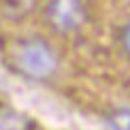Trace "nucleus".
Returning <instances> with one entry per match:
<instances>
[{"mask_svg": "<svg viewBox=\"0 0 130 130\" xmlns=\"http://www.w3.org/2000/svg\"><path fill=\"white\" fill-rule=\"evenodd\" d=\"M18 70L34 80H46L58 70V54L42 38H26L14 54Z\"/></svg>", "mask_w": 130, "mask_h": 130, "instance_id": "f257e3e1", "label": "nucleus"}, {"mask_svg": "<svg viewBox=\"0 0 130 130\" xmlns=\"http://www.w3.org/2000/svg\"><path fill=\"white\" fill-rule=\"evenodd\" d=\"M46 18L50 26L58 32H76L86 22V8L76 0H56L46 8Z\"/></svg>", "mask_w": 130, "mask_h": 130, "instance_id": "f03ea898", "label": "nucleus"}, {"mask_svg": "<svg viewBox=\"0 0 130 130\" xmlns=\"http://www.w3.org/2000/svg\"><path fill=\"white\" fill-rule=\"evenodd\" d=\"M28 128H30V120L22 112L8 108V106L0 108V130H28Z\"/></svg>", "mask_w": 130, "mask_h": 130, "instance_id": "7ed1b4c3", "label": "nucleus"}, {"mask_svg": "<svg viewBox=\"0 0 130 130\" xmlns=\"http://www.w3.org/2000/svg\"><path fill=\"white\" fill-rule=\"evenodd\" d=\"M114 130H130V110H120L110 118Z\"/></svg>", "mask_w": 130, "mask_h": 130, "instance_id": "20e7f679", "label": "nucleus"}, {"mask_svg": "<svg viewBox=\"0 0 130 130\" xmlns=\"http://www.w3.org/2000/svg\"><path fill=\"white\" fill-rule=\"evenodd\" d=\"M120 46H122V50L130 56V20L124 24V28H122V32H120Z\"/></svg>", "mask_w": 130, "mask_h": 130, "instance_id": "39448f33", "label": "nucleus"}]
</instances>
